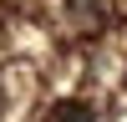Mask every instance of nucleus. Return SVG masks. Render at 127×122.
Listing matches in <instances>:
<instances>
[{"instance_id": "obj_1", "label": "nucleus", "mask_w": 127, "mask_h": 122, "mask_svg": "<svg viewBox=\"0 0 127 122\" xmlns=\"http://www.w3.org/2000/svg\"><path fill=\"white\" fill-rule=\"evenodd\" d=\"M51 122H97V112H92L87 102H61V107L51 112Z\"/></svg>"}]
</instances>
